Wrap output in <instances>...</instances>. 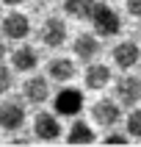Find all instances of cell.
Here are the masks:
<instances>
[{
	"label": "cell",
	"instance_id": "obj_13",
	"mask_svg": "<svg viewBox=\"0 0 141 147\" xmlns=\"http://www.w3.org/2000/svg\"><path fill=\"white\" fill-rule=\"evenodd\" d=\"M39 64V53L31 45H19L17 50H11V67L17 72H33Z\"/></svg>",
	"mask_w": 141,
	"mask_h": 147
},
{
	"label": "cell",
	"instance_id": "obj_3",
	"mask_svg": "<svg viewBox=\"0 0 141 147\" xmlns=\"http://www.w3.org/2000/svg\"><path fill=\"white\" fill-rule=\"evenodd\" d=\"M100 50H102V42H100V36H94V33H78L72 42V53L78 61H83V64H94L100 56Z\"/></svg>",
	"mask_w": 141,
	"mask_h": 147
},
{
	"label": "cell",
	"instance_id": "obj_17",
	"mask_svg": "<svg viewBox=\"0 0 141 147\" xmlns=\"http://www.w3.org/2000/svg\"><path fill=\"white\" fill-rule=\"evenodd\" d=\"M127 136L130 139H141V108H136L130 117H127Z\"/></svg>",
	"mask_w": 141,
	"mask_h": 147
},
{
	"label": "cell",
	"instance_id": "obj_14",
	"mask_svg": "<svg viewBox=\"0 0 141 147\" xmlns=\"http://www.w3.org/2000/svg\"><path fill=\"white\" fill-rule=\"evenodd\" d=\"M66 144L69 147H89L94 144V131H91V125L86 119H75L69 133H66Z\"/></svg>",
	"mask_w": 141,
	"mask_h": 147
},
{
	"label": "cell",
	"instance_id": "obj_4",
	"mask_svg": "<svg viewBox=\"0 0 141 147\" xmlns=\"http://www.w3.org/2000/svg\"><path fill=\"white\" fill-rule=\"evenodd\" d=\"M69 36V28L61 17H47L39 28V42H44L47 47H61Z\"/></svg>",
	"mask_w": 141,
	"mask_h": 147
},
{
	"label": "cell",
	"instance_id": "obj_23",
	"mask_svg": "<svg viewBox=\"0 0 141 147\" xmlns=\"http://www.w3.org/2000/svg\"><path fill=\"white\" fill-rule=\"evenodd\" d=\"M100 3H114V0H100Z\"/></svg>",
	"mask_w": 141,
	"mask_h": 147
},
{
	"label": "cell",
	"instance_id": "obj_7",
	"mask_svg": "<svg viewBox=\"0 0 141 147\" xmlns=\"http://www.w3.org/2000/svg\"><path fill=\"white\" fill-rule=\"evenodd\" d=\"M122 117V108L116 100H108V97H100L94 106H91V119L100 125V128H114Z\"/></svg>",
	"mask_w": 141,
	"mask_h": 147
},
{
	"label": "cell",
	"instance_id": "obj_22",
	"mask_svg": "<svg viewBox=\"0 0 141 147\" xmlns=\"http://www.w3.org/2000/svg\"><path fill=\"white\" fill-rule=\"evenodd\" d=\"M6 56H8V47H6V42L0 39V61H3V58H6Z\"/></svg>",
	"mask_w": 141,
	"mask_h": 147
},
{
	"label": "cell",
	"instance_id": "obj_5",
	"mask_svg": "<svg viewBox=\"0 0 141 147\" xmlns=\"http://www.w3.org/2000/svg\"><path fill=\"white\" fill-rule=\"evenodd\" d=\"M53 108L61 117H78L83 111V92L80 89H61L53 97Z\"/></svg>",
	"mask_w": 141,
	"mask_h": 147
},
{
	"label": "cell",
	"instance_id": "obj_6",
	"mask_svg": "<svg viewBox=\"0 0 141 147\" xmlns=\"http://www.w3.org/2000/svg\"><path fill=\"white\" fill-rule=\"evenodd\" d=\"M0 25H3V36L6 39H14V42L28 39V33H31V17L19 14V11H8L0 20Z\"/></svg>",
	"mask_w": 141,
	"mask_h": 147
},
{
	"label": "cell",
	"instance_id": "obj_12",
	"mask_svg": "<svg viewBox=\"0 0 141 147\" xmlns=\"http://www.w3.org/2000/svg\"><path fill=\"white\" fill-rule=\"evenodd\" d=\"M75 61L66 56H55L47 61V81H55V83H66L75 78Z\"/></svg>",
	"mask_w": 141,
	"mask_h": 147
},
{
	"label": "cell",
	"instance_id": "obj_19",
	"mask_svg": "<svg viewBox=\"0 0 141 147\" xmlns=\"http://www.w3.org/2000/svg\"><path fill=\"white\" fill-rule=\"evenodd\" d=\"M102 147H130V136L127 133H108L102 139Z\"/></svg>",
	"mask_w": 141,
	"mask_h": 147
},
{
	"label": "cell",
	"instance_id": "obj_2",
	"mask_svg": "<svg viewBox=\"0 0 141 147\" xmlns=\"http://www.w3.org/2000/svg\"><path fill=\"white\" fill-rule=\"evenodd\" d=\"M25 122V103L19 97L0 100V128L3 131H19Z\"/></svg>",
	"mask_w": 141,
	"mask_h": 147
},
{
	"label": "cell",
	"instance_id": "obj_20",
	"mask_svg": "<svg viewBox=\"0 0 141 147\" xmlns=\"http://www.w3.org/2000/svg\"><path fill=\"white\" fill-rule=\"evenodd\" d=\"M124 8L130 17H141V0H124Z\"/></svg>",
	"mask_w": 141,
	"mask_h": 147
},
{
	"label": "cell",
	"instance_id": "obj_18",
	"mask_svg": "<svg viewBox=\"0 0 141 147\" xmlns=\"http://www.w3.org/2000/svg\"><path fill=\"white\" fill-rule=\"evenodd\" d=\"M11 86H14V72H11V69L0 61V94H8V92H11Z\"/></svg>",
	"mask_w": 141,
	"mask_h": 147
},
{
	"label": "cell",
	"instance_id": "obj_16",
	"mask_svg": "<svg viewBox=\"0 0 141 147\" xmlns=\"http://www.w3.org/2000/svg\"><path fill=\"white\" fill-rule=\"evenodd\" d=\"M97 0H64V11L75 20H89Z\"/></svg>",
	"mask_w": 141,
	"mask_h": 147
},
{
	"label": "cell",
	"instance_id": "obj_10",
	"mask_svg": "<svg viewBox=\"0 0 141 147\" xmlns=\"http://www.w3.org/2000/svg\"><path fill=\"white\" fill-rule=\"evenodd\" d=\"M114 64L124 72H130L136 64H141V47L136 42H119L114 47Z\"/></svg>",
	"mask_w": 141,
	"mask_h": 147
},
{
	"label": "cell",
	"instance_id": "obj_1",
	"mask_svg": "<svg viewBox=\"0 0 141 147\" xmlns=\"http://www.w3.org/2000/svg\"><path fill=\"white\" fill-rule=\"evenodd\" d=\"M89 22L94 28V36H100V39H111V36H119L122 33V17H119V11L111 3H100L97 0Z\"/></svg>",
	"mask_w": 141,
	"mask_h": 147
},
{
	"label": "cell",
	"instance_id": "obj_9",
	"mask_svg": "<svg viewBox=\"0 0 141 147\" xmlns=\"http://www.w3.org/2000/svg\"><path fill=\"white\" fill-rule=\"evenodd\" d=\"M33 136L41 142H55L61 136V122H58L55 114H47V111H39L33 117Z\"/></svg>",
	"mask_w": 141,
	"mask_h": 147
},
{
	"label": "cell",
	"instance_id": "obj_11",
	"mask_svg": "<svg viewBox=\"0 0 141 147\" xmlns=\"http://www.w3.org/2000/svg\"><path fill=\"white\" fill-rule=\"evenodd\" d=\"M22 94H25L28 103L41 106V103L50 97V81L44 78V75H31V78L22 83Z\"/></svg>",
	"mask_w": 141,
	"mask_h": 147
},
{
	"label": "cell",
	"instance_id": "obj_21",
	"mask_svg": "<svg viewBox=\"0 0 141 147\" xmlns=\"http://www.w3.org/2000/svg\"><path fill=\"white\" fill-rule=\"evenodd\" d=\"M3 3H6V6H25V3H28V0H3Z\"/></svg>",
	"mask_w": 141,
	"mask_h": 147
},
{
	"label": "cell",
	"instance_id": "obj_15",
	"mask_svg": "<svg viewBox=\"0 0 141 147\" xmlns=\"http://www.w3.org/2000/svg\"><path fill=\"white\" fill-rule=\"evenodd\" d=\"M83 83H86V89H105L108 83H111V69L108 64H89L86 67V75H83Z\"/></svg>",
	"mask_w": 141,
	"mask_h": 147
},
{
	"label": "cell",
	"instance_id": "obj_8",
	"mask_svg": "<svg viewBox=\"0 0 141 147\" xmlns=\"http://www.w3.org/2000/svg\"><path fill=\"white\" fill-rule=\"evenodd\" d=\"M116 100L122 103V106H136L141 100V78L138 75H130V72H124L119 81H116Z\"/></svg>",
	"mask_w": 141,
	"mask_h": 147
}]
</instances>
